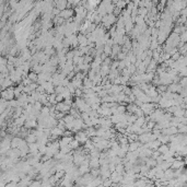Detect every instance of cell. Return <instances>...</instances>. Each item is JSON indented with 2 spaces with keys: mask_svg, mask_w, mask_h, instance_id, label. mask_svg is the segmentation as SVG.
<instances>
[{
  "mask_svg": "<svg viewBox=\"0 0 187 187\" xmlns=\"http://www.w3.org/2000/svg\"><path fill=\"white\" fill-rule=\"evenodd\" d=\"M78 41H79V47L89 46V39H88V36H87V35L79 33L78 34Z\"/></svg>",
  "mask_w": 187,
  "mask_h": 187,
  "instance_id": "obj_4",
  "label": "cell"
},
{
  "mask_svg": "<svg viewBox=\"0 0 187 187\" xmlns=\"http://www.w3.org/2000/svg\"><path fill=\"white\" fill-rule=\"evenodd\" d=\"M90 167H91V169H100V167H101L100 159H91L90 160Z\"/></svg>",
  "mask_w": 187,
  "mask_h": 187,
  "instance_id": "obj_7",
  "label": "cell"
},
{
  "mask_svg": "<svg viewBox=\"0 0 187 187\" xmlns=\"http://www.w3.org/2000/svg\"><path fill=\"white\" fill-rule=\"evenodd\" d=\"M75 139L79 141V143H82V144H85V143L89 141V136L87 135L85 131H78L77 133H75Z\"/></svg>",
  "mask_w": 187,
  "mask_h": 187,
  "instance_id": "obj_2",
  "label": "cell"
},
{
  "mask_svg": "<svg viewBox=\"0 0 187 187\" xmlns=\"http://www.w3.org/2000/svg\"><path fill=\"white\" fill-rule=\"evenodd\" d=\"M73 14H75V10H72V9H66V10H64V11L60 12V14H59V17L62 18L64 20H67V21H69V20H72L71 18H73Z\"/></svg>",
  "mask_w": 187,
  "mask_h": 187,
  "instance_id": "obj_3",
  "label": "cell"
},
{
  "mask_svg": "<svg viewBox=\"0 0 187 187\" xmlns=\"http://www.w3.org/2000/svg\"><path fill=\"white\" fill-rule=\"evenodd\" d=\"M112 51H113V47H110L108 45H105L104 46V54L107 57H110L112 56Z\"/></svg>",
  "mask_w": 187,
  "mask_h": 187,
  "instance_id": "obj_11",
  "label": "cell"
},
{
  "mask_svg": "<svg viewBox=\"0 0 187 187\" xmlns=\"http://www.w3.org/2000/svg\"><path fill=\"white\" fill-rule=\"evenodd\" d=\"M2 99L7 100V101H12L16 100V94H14V88H9L7 90L2 91Z\"/></svg>",
  "mask_w": 187,
  "mask_h": 187,
  "instance_id": "obj_1",
  "label": "cell"
},
{
  "mask_svg": "<svg viewBox=\"0 0 187 187\" xmlns=\"http://www.w3.org/2000/svg\"><path fill=\"white\" fill-rule=\"evenodd\" d=\"M56 96H57V94L56 93H53L50 94V95H48V103H50V104H57V102H56Z\"/></svg>",
  "mask_w": 187,
  "mask_h": 187,
  "instance_id": "obj_15",
  "label": "cell"
},
{
  "mask_svg": "<svg viewBox=\"0 0 187 187\" xmlns=\"http://www.w3.org/2000/svg\"><path fill=\"white\" fill-rule=\"evenodd\" d=\"M55 8H57L58 10H60V11H64V10H66L68 9V2L65 1V0H61V1H57L55 2Z\"/></svg>",
  "mask_w": 187,
  "mask_h": 187,
  "instance_id": "obj_5",
  "label": "cell"
},
{
  "mask_svg": "<svg viewBox=\"0 0 187 187\" xmlns=\"http://www.w3.org/2000/svg\"><path fill=\"white\" fill-rule=\"evenodd\" d=\"M91 175L93 176L94 178L100 177V175H101V170H100V169H92V171H91Z\"/></svg>",
  "mask_w": 187,
  "mask_h": 187,
  "instance_id": "obj_14",
  "label": "cell"
},
{
  "mask_svg": "<svg viewBox=\"0 0 187 187\" xmlns=\"http://www.w3.org/2000/svg\"><path fill=\"white\" fill-rule=\"evenodd\" d=\"M25 140H26V142H28V144H30V143H35V142H37V137L32 132V133H28V137L25 138Z\"/></svg>",
  "mask_w": 187,
  "mask_h": 187,
  "instance_id": "obj_8",
  "label": "cell"
},
{
  "mask_svg": "<svg viewBox=\"0 0 187 187\" xmlns=\"http://www.w3.org/2000/svg\"><path fill=\"white\" fill-rule=\"evenodd\" d=\"M177 130H178V133H181V135H187V125L181 124L177 127Z\"/></svg>",
  "mask_w": 187,
  "mask_h": 187,
  "instance_id": "obj_10",
  "label": "cell"
},
{
  "mask_svg": "<svg viewBox=\"0 0 187 187\" xmlns=\"http://www.w3.org/2000/svg\"><path fill=\"white\" fill-rule=\"evenodd\" d=\"M114 5H116V8L123 10V9L126 7L127 2H125V1H114Z\"/></svg>",
  "mask_w": 187,
  "mask_h": 187,
  "instance_id": "obj_12",
  "label": "cell"
},
{
  "mask_svg": "<svg viewBox=\"0 0 187 187\" xmlns=\"http://www.w3.org/2000/svg\"><path fill=\"white\" fill-rule=\"evenodd\" d=\"M69 146H70L71 150H76V149H79V146H80V143H79V141H77L76 139H73V140L71 141V143H70Z\"/></svg>",
  "mask_w": 187,
  "mask_h": 187,
  "instance_id": "obj_13",
  "label": "cell"
},
{
  "mask_svg": "<svg viewBox=\"0 0 187 187\" xmlns=\"http://www.w3.org/2000/svg\"><path fill=\"white\" fill-rule=\"evenodd\" d=\"M39 126V123H37V119H32V121H26L24 127L26 129H34Z\"/></svg>",
  "mask_w": 187,
  "mask_h": 187,
  "instance_id": "obj_6",
  "label": "cell"
},
{
  "mask_svg": "<svg viewBox=\"0 0 187 187\" xmlns=\"http://www.w3.org/2000/svg\"><path fill=\"white\" fill-rule=\"evenodd\" d=\"M158 151H159L162 155H164V154H166L169 151H170V146H167V144H161L160 148L158 149Z\"/></svg>",
  "mask_w": 187,
  "mask_h": 187,
  "instance_id": "obj_9",
  "label": "cell"
}]
</instances>
